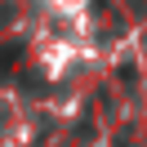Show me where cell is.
Returning <instances> with one entry per match:
<instances>
[{
	"mask_svg": "<svg viewBox=\"0 0 147 147\" xmlns=\"http://www.w3.org/2000/svg\"><path fill=\"white\" fill-rule=\"evenodd\" d=\"M18 58H22V45L5 40V45H0V76H9L13 67H18Z\"/></svg>",
	"mask_w": 147,
	"mask_h": 147,
	"instance_id": "6da1fadb",
	"label": "cell"
}]
</instances>
